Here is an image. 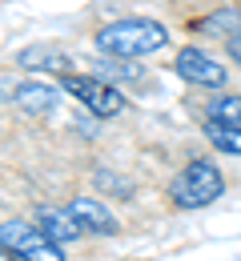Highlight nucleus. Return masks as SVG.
Here are the masks:
<instances>
[{"instance_id":"423d86ee","label":"nucleus","mask_w":241,"mask_h":261,"mask_svg":"<svg viewBox=\"0 0 241 261\" xmlns=\"http://www.w3.org/2000/svg\"><path fill=\"white\" fill-rule=\"evenodd\" d=\"M69 213L76 217V225L85 233H117V217L104 209L97 197H76L69 201Z\"/></svg>"},{"instance_id":"39448f33","label":"nucleus","mask_w":241,"mask_h":261,"mask_svg":"<svg viewBox=\"0 0 241 261\" xmlns=\"http://www.w3.org/2000/svg\"><path fill=\"white\" fill-rule=\"evenodd\" d=\"M173 68H177L181 81L201 85V89H221V85H225V65H217L205 48H193V44L177 53V65Z\"/></svg>"},{"instance_id":"9d476101","label":"nucleus","mask_w":241,"mask_h":261,"mask_svg":"<svg viewBox=\"0 0 241 261\" xmlns=\"http://www.w3.org/2000/svg\"><path fill=\"white\" fill-rule=\"evenodd\" d=\"M205 137L217 153H229V157H241V129L233 125H209L205 121Z\"/></svg>"},{"instance_id":"7ed1b4c3","label":"nucleus","mask_w":241,"mask_h":261,"mask_svg":"<svg viewBox=\"0 0 241 261\" xmlns=\"http://www.w3.org/2000/svg\"><path fill=\"white\" fill-rule=\"evenodd\" d=\"M61 89L72 93L93 117H117V113H125V93L117 85L101 81V76H72V72H65L61 76Z\"/></svg>"},{"instance_id":"0eeeda50","label":"nucleus","mask_w":241,"mask_h":261,"mask_svg":"<svg viewBox=\"0 0 241 261\" xmlns=\"http://www.w3.org/2000/svg\"><path fill=\"white\" fill-rule=\"evenodd\" d=\"M12 105L24 109V113H33V117H44V113L57 109V89L52 85H40V81H20L12 89Z\"/></svg>"},{"instance_id":"6e6552de","label":"nucleus","mask_w":241,"mask_h":261,"mask_svg":"<svg viewBox=\"0 0 241 261\" xmlns=\"http://www.w3.org/2000/svg\"><path fill=\"white\" fill-rule=\"evenodd\" d=\"M40 229H44L52 241H61V245H69V241H76V237L85 233L69 209H40Z\"/></svg>"},{"instance_id":"20e7f679","label":"nucleus","mask_w":241,"mask_h":261,"mask_svg":"<svg viewBox=\"0 0 241 261\" xmlns=\"http://www.w3.org/2000/svg\"><path fill=\"white\" fill-rule=\"evenodd\" d=\"M0 245L12 249L20 261H65L61 241H52L44 229H33L24 221H4L0 225Z\"/></svg>"},{"instance_id":"ddd939ff","label":"nucleus","mask_w":241,"mask_h":261,"mask_svg":"<svg viewBox=\"0 0 241 261\" xmlns=\"http://www.w3.org/2000/svg\"><path fill=\"white\" fill-rule=\"evenodd\" d=\"M0 261H20V257H16L12 249H4V253H0Z\"/></svg>"},{"instance_id":"f03ea898","label":"nucleus","mask_w":241,"mask_h":261,"mask_svg":"<svg viewBox=\"0 0 241 261\" xmlns=\"http://www.w3.org/2000/svg\"><path fill=\"white\" fill-rule=\"evenodd\" d=\"M221 193H225V177H221V169L213 161H205V157L189 161L169 181V201L177 209H205V205H213Z\"/></svg>"},{"instance_id":"f257e3e1","label":"nucleus","mask_w":241,"mask_h":261,"mask_svg":"<svg viewBox=\"0 0 241 261\" xmlns=\"http://www.w3.org/2000/svg\"><path fill=\"white\" fill-rule=\"evenodd\" d=\"M169 44L165 24L157 20H145V16H125V20H113L97 33V48L104 57H121V61H137V57H153Z\"/></svg>"},{"instance_id":"f8f14e48","label":"nucleus","mask_w":241,"mask_h":261,"mask_svg":"<svg viewBox=\"0 0 241 261\" xmlns=\"http://www.w3.org/2000/svg\"><path fill=\"white\" fill-rule=\"evenodd\" d=\"M229 57H233V61L241 65V29H237L233 36H229Z\"/></svg>"},{"instance_id":"9b49d317","label":"nucleus","mask_w":241,"mask_h":261,"mask_svg":"<svg viewBox=\"0 0 241 261\" xmlns=\"http://www.w3.org/2000/svg\"><path fill=\"white\" fill-rule=\"evenodd\" d=\"M16 65H24V68H65V57H61L57 48L33 44V48H20V53H16Z\"/></svg>"},{"instance_id":"1a4fd4ad","label":"nucleus","mask_w":241,"mask_h":261,"mask_svg":"<svg viewBox=\"0 0 241 261\" xmlns=\"http://www.w3.org/2000/svg\"><path fill=\"white\" fill-rule=\"evenodd\" d=\"M205 121H209V125H233V129H241V97H237V93H221V97H213Z\"/></svg>"}]
</instances>
